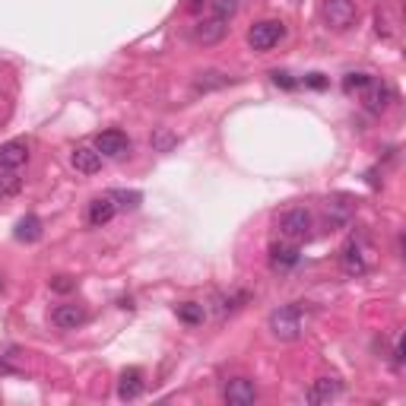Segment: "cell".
I'll return each mask as SVG.
<instances>
[{
    "label": "cell",
    "mask_w": 406,
    "mask_h": 406,
    "mask_svg": "<svg viewBox=\"0 0 406 406\" xmlns=\"http://www.w3.org/2000/svg\"><path fill=\"white\" fill-rule=\"evenodd\" d=\"M374 29H378V35H384V38H390V32H394V29H390V19H387V13H381V10L374 13Z\"/></svg>",
    "instance_id": "cell-26"
},
{
    "label": "cell",
    "mask_w": 406,
    "mask_h": 406,
    "mask_svg": "<svg viewBox=\"0 0 406 406\" xmlns=\"http://www.w3.org/2000/svg\"><path fill=\"white\" fill-rule=\"evenodd\" d=\"M95 153L102 159H124L131 153V137L121 131H105L95 137Z\"/></svg>",
    "instance_id": "cell-5"
},
{
    "label": "cell",
    "mask_w": 406,
    "mask_h": 406,
    "mask_svg": "<svg viewBox=\"0 0 406 406\" xmlns=\"http://www.w3.org/2000/svg\"><path fill=\"white\" fill-rule=\"evenodd\" d=\"M70 166L83 174H95L102 168V156L95 153V146H76V150L70 153Z\"/></svg>",
    "instance_id": "cell-15"
},
{
    "label": "cell",
    "mask_w": 406,
    "mask_h": 406,
    "mask_svg": "<svg viewBox=\"0 0 406 406\" xmlns=\"http://www.w3.org/2000/svg\"><path fill=\"white\" fill-rule=\"evenodd\" d=\"M23 191V178H19V168H3L0 172V200H10Z\"/></svg>",
    "instance_id": "cell-19"
},
{
    "label": "cell",
    "mask_w": 406,
    "mask_h": 406,
    "mask_svg": "<svg viewBox=\"0 0 406 406\" xmlns=\"http://www.w3.org/2000/svg\"><path fill=\"white\" fill-rule=\"evenodd\" d=\"M0 374H16V368H13V365H7L3 359H0Z\"/></svg>",
    "instance_id": "cell-31"
},
{
    "label": "cell",
    "mask_w": 406,
    "mask_h": 406,
    "mask_svg": "<svg viewBox=\"0 0 406 406\" xmlns=\"http://www.w3.org/2000/svg\"><path fill=\"white\" fill-rule=\"evenodd\" d=\"M302 302H292V305H282L276 308L273 315H270V333H273L276 340L282 343H292V340H299L302 330H305V317H302Z\"/></svg>",
    "instance_id": "cell-1"
},
{
    "label": "cell",
    "mask_w": 406,
    "mask_h": 406,
    "mask_svg": "<svg viewBox=\"0 0 406 406\" xmlns=\"http://www.w3.org/2000/svg\"><path fill=\"white\" fill-rule=\"evenodd\" d=\"M143 390H146V384H143L140 368H127V372H121V378H117V397L121 400H140Z\"/></svg>",
    "instance_id": "cell-12"
},
{
    "label": "cell",
    "mask_w": 406,
    "mask_h": 406,
    "mask_svg": "<svg viewBox=\"0 0 406 406\" xmlns=\"http://www.w3.org/2000/svg\"><path fill=\"white\" fill-rule=\"evenodd\" d=\"M13 238L16 241H25V245H32V241H38L42 238V219L38 216H23L16 223V229H13Z\"/></svg>",
    "instance_id": "cell-17"
},
{
    "label": "cell",
    "mask_w": 406,
    "mask_h": 406,
    "mask_svg": "<svg viewBox=\"0 0 406 406\" xmlns=\"http://www.w3.org/2000/svg\"><path fill=\"white\" fill-rule=\"evenodd\" d=\"M86 321H89V315H86V308H80V305H58L51 311V324L60 327V330H76V327H83Z\"/></svg>",
    "instance_id": "cell-8"
},
{
    "label": "cell",
    "mask_w": 406,
    "mask_h": 406,
    "mask_svg": "<svg viewBox=\"0 0 406 406\" xmlns=\"http://www.w3.org/2000/svg\"><path fill=\"white\" fill-rule=\"evenodd\" d=\"M174 311H178V317H181L184 324H200L203 321V305H197V302H184V305H178Z\"/></svg>",
    "instance_id": "cell-21"
},
{
    "label": "cell",
    "mask_w": 406,
    "mask_h": 406,
    "mask_svg": "<svg viewBox=\"0 0 406 406\" xmlns=\"http://www.w3.org/2000/svg\"><path fill=\"white\" fill-rule=\"evenodd\" d=\"M305 86H311V89H324L327 80H324V74H308L305 76Z\"/></svg>",
    "instance_id": "cell-29"
},
{
    "label": "cell",
    "mask_w": 406,
    "mask_h": 406,
    "mask_svg": "<svg viewBox=\"0 0 406 406\" xmlns=\"http://www.w3.org/2000/svg\"><path fill=\"white\" fill-rule=\"evenodd\" d=\"M343 394V384L337 381V378H317V381H311V387L305 390V400L308 403H330V400H337Z\"/></svg>",
    "instance_id": "cell-10"
},
{
    "label": "cell",
    "mask_w": 406,
    "mask_h": 406,
    "mask_svg": "<svg viewBox=\"0 0 406 406\" xmlns=\"http://www.w3.org/2000/svg\"><path fill=\"white\" fill-rule=\"evenodd\" d=\"M178 143V137L174 133H168V131H159L156 137H153V150H159V153H168Z\"/></svg>",
    "instance_id": "cell-25"
},
{
    "label": "cell",
    "mask_w": 406,
    "mask_h": 406,
    "mask_svg": "<svg viewBox=\"0 0 406 406\" xmlns=\"http://www.w3.org/2000/svg\"><path fill=\"white\" fill-rule=\"evenodd\" d=\"M223 400L229 406H251L257 400V384L251 378H232L223 387Z\"/></svg>",
    "instance_id": "cell-6"
},
{
    "label": "cell",
    "mask_w": 406,
    "mask_h": 406,
    "mask_svg": "<svg viewBox=\"0 0 406 406\" xmlns=\"http://www.w3.org/2000/svg\"><path fill=\"white\" fill-rule=\"evenodd\" d=\"M327 210H330V223L333 225H346L349 216H352V207H349V203H343V200H330V203H327Z\"/></svg>",
    "instance_id": "cell-22"
},
{
    "label": "cell",
    "mask_w": 406,
    "mask_h": 406,
    "mask_svg": "<svg viewBox=\"0 0 406 406\" xmlns=\"http://www.w3.org/2000/svg\"><path fill=\"white\" fill-rule=\"evenodd\" d=\"M108 197L115 200L117 210H137L140 207V200H143V194L140 191H108Z\"/></svg>",
    "instance_id": "cell-20"
},
{
    "label": "cell",
    "mask_w": 406,
    "mask_h": 406,
    "mask_svg": "<svg viewBox=\"0 0 406 406\" xmlns=\"http://www.w3.org/2000/svg\"><path fill=\"white\" fill-rule=\"evenodd\" d=\"M225 32H229V23L219 19V16H210L194 29V42L197 45H219L225 38Z\"/></svg>",
    "instance_id": "cell-9"
},
{
    "label": "cell",
    "mask_w": 406,
    "mask_h": 406,
    "mask_svg": "<svg viewBox=\"0 0 406 406\" xmlns=\"http://www.w3.org/2000/svg\"><path fill=\"white\" fill-rule=\"evenodd\" d=\"M387 102H390V89L381 83V80H374L372 76V83L362 89V105L372 111V115H381L384 108H387Z\"/></svg>",
    "instance_id": "cell-11"
},
{
    "label": "cell",
    "mask_w": 406,
    "mask_h": 406,
    "mask_svg": "<svg viewBox=\"0 0 406 406\" xmlns=\"http://www.w3.org/2000/svg\"><path fill=\"white\" fill-rule=\"evenodd\" d=\"M321 13H324V19H327V25L337 29V32H346L359 16V10H356L352 0H324Z\"/></svg>",
    "instance_id": "cell-4"
},
{
    "label": "cell",
    "mask_w": 406,
    "mask_h": 406,
    "mask_svg": "<svg viewBox=\"0 0 406 406\" xmlns=\"http://www.w3.org/2000/svg\"><path fill=\"white\" fill-rule=\"evenodd\" d=\"M115 213H117V207H115V200L108 197H95L89 203V225L92 229H102V225H108L111 219H115Z\"/></svg>",
    "instance_id": "cell-16"
},
{
    "label": "cell",
    "mask_w": 406,
    "mask_h": 406,
    "mask_svg": "<svg viewBox=\"0 0 406 406\" xmlns=\"http://www.w3.org/2000/svg\"><path fill=\"white\" fill-rule=\"evenodd\" d=\"M311 225H315V219H311V213H308L305 207H292L280 216V232L289 241L308 238V235H311Z\"/></svg>",
    "instance_id": "cell-3"
},
{
    "label": "cell",
    "mask_w": 406,
    "mask_h": 406,
    "mask_svg": "<svg viewBox=\"0 0 406 406\" xmlns=\"http://www.w3.org/2000/svg\"><path fill=\"white\" fill-rule=\"evenodd\" d=\"M238 13V0H213V16H219V19H229Z\"/></svg>",
    "instance_id": "cell-23"
},
{
    "label": "cell",
    "mask_w": 406,
    "mask_h": 406,
    "mask_svg": "<svg viewBox=\"0 0 406 406\" xmlns=\"http://www.w3.org/2000/svg\"><path fill=\"white\" fill-rule=\"evenodd\" d=\"M232 83V76L223 74V70H203V74H197V80H194V89L197 92H210V89H223V86Z\"/></svg>",
    "instance_id": "cell-18"
},
{
    "label": "cell",
    "mask_w": 406,
    "mask_h": 406,
    "mask_svg": "<svg viewBox=\"0 0 406 406\" xmlns=\"http://www.w3.org/2000/svg\"><path fill=\"white\" fill-rule=\"evenodd\" d=\"M29 159V143L25 140H7L0 146V168H23Z\"/></svg>",
    "instance_id": "cell-13"
},
{
    "label": "cell",
    "mask_w": 406,
    "mask_h": 406,
    "mask_svg": "<svg viewBox=\"0 0 406 406\" xmlns=\"http://www.w3.org/2000/svg\"><path fill=\"white\" fill-rule=\"evenodd\" d=\"M273 83L282 86V89H295V80H292V74H286V70H273Z\"/></svg>",
    "instance_id": "cell-27"
},
{
    "label": "cell",
    "mask_w": 406,
    "mask_h": 406,
    "mask_svg": "<svg viewBox=\"0 0 406 406\" xmlns=\"http://www.w3.org/2000/svg\"><path fill=\"white\" fill-rule=\"evenodd\" d=\"M394 368H403V340L397 337V343H394Z\"/></svg>",
    "instance_id": "cell-30"
},
{
    "label": "cell",
    "mask_w": 406,
    "mask_h": 406,
    "mask_svg": "<svg viewBox=\"0 0 406 406\" xmlns=\"http://www.w3.org/2000/svg\"><path fill=\"white\" fill-rule=\"evenodd\" d=\"M188 7H191V10H200V0H191V3H188Z\"/></svg>",
    "instance_id": "cell-32"
},
{
    "label": "cell",
    "mask_w": 406,
    "mask_h": 406,
    "mask_svg": "<svg viewBox=\"0 0 406 406\" xmlns=\"http://www.w3.org/2000/svg\"><path fill=\"white\" fill-rule=\"evenodd\" d=\"M302 260V251L295 241H276L273 248H270V267L273 270H280V273H286V270H292V267Z\"/></svg>",
    "instance_id": "cell-7"
},
{
    "label": "cell",
    "mask_w": 406,
    "mask_h": 406,
    "mask_svg": "<svg viewBox=\"0 0 406 406\" xmlns=\"http://www.w3.org/2000/svg\"><path fill=\"white\" fill-rule=\"evenodd\" d=\"M286 38V25L280 23V19H260V23H254L248 29V45H251V51H270V48H276V45Z\"/></svg>",
    "instance_id": "cell-2"
},
{
    "label": "cell",
    "mask_w": 406,
    "mask_h": 406,
    "mask_svg": "<svg viewBox=\"0 0 406 406\" xmlns=\"http://www.w3.org/2000/svg\"><path fill=\"white\" fill-rule=\"evenodd\" d=\"M74 286H76V282L70 280V276H54V280H51V289H54V292H70Z\"/></svg>",
    "instance_id": "cell-28"
},
{
    "label": "cell",
    "mask_w": 406,
    "mask_h": 406,
    "mask_svg": "<svg viewBox=\"0 0 406 406\" xmlns=\"http://www.w3.org/2000/svg\"><path fill=\"white\" fill-rule=\"evenodd\" d=\"M362 241H349L346 248H343V270H346L349 276H362V273H368V260H365V254H362Z\"/></svg>",
    "instance_id": "cell-14"
},
{
    "label": "cell",
    "mask_w": 406,
    "mask_h": 406,
    "mask_svg": "<svg viewBox=\"0 0 406 406\" xmlns=\"http://www.w3.org/2000/svg\"><path fill=\"white\" fill-rule=\"evenodd\" d=\"M368 83H372V74H346L343 89H346V92H362Z\"/></svg>",
    "instance_id": "cell-24"
}]
</instances>
